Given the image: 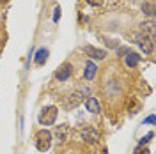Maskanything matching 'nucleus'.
<instances>
[{"label":"nucleus","instance_id":"14","mask_svg":"<svg viewBox=\"0 0 156 154\" xmlns=\"http://www.w3.org/2000/svg\"><path fill=\"white\" fill-rule=\"evenodd\" d=\"M142 11L146 12L147 16H153V14H154V4H153V2H146V4L142 5Z\"/></svg>","mask_w":156,"mask_h":154},{"label":"nucleus","instance_id":"8","mask_svg":"<svg viewBox=\"0 0 156 154\" xmlns=\"http://www.w3.org/2000/svg\"><path fill=\"white\" fill-rule=\"evenodd\" d=\"M85 53L90 55L92 58H105L107 57V51H105V50L94 48V46H85Z\"/></svg>","mask_w":156,"mask_h":154},{"label":"nucleus","instance_id":"18","mask_svg":"<svg viewBox=\"0 0 156 154\" xmlns=\"http://www.w3.org/2000/svg\"><path fill=\"white\" fill-rule=\"evenodd\" d=\"M135 154H149V151H147V149H142V147H138V149L135 151Z\"/></svg>","mask_w":156,"mask_h":154},{"label":"nucleus","instance_id":"21","mask_svg":"<svg viewBox=\"0 0 156 154\" xmlns=\"http://www.w3.org/2000/svg\"><path fill=\"white\" fill-rule=\"evenodd\" d=\"M0 2H5V0H0Z\"/></svg>","mask_w":156,"mask_h":154},{"label":"nucleus","instance_id":"9","mask_svg":"<svg viewBox=\"0 0 156 154\" xmlns=\"http://www.w3.org/2000/svg\"><path fill=\"white\" fill-rule=\"evenodd\" d=\"M124 57H126V66L129 69L135 68L136 64L140 62V55H138V53H135V51H128V55H124Z\"/></svg>","mask_w":156,"mask_h":154},{"label":"nucleus","instance_id":"5","mask_svg":"<svg viewBox=\"0 0 156 154\" xmlns=\"http://www.w3.org/2000/svg\"><path fill=\"white\" fill-rule=\"evenodd\" d=\"M82 138H83L85 142L94 144V142L99 140V133H98L96 129H92V128H85V129H82Z\"/></svg>","mask_w":156,"mask_h":154},{"label":"nucleus","instance_id":"15","mask_svg":"<svg viewBox=\"0 0 156 154\" xmlns=\"http://www.w3.org/2000/svg\"><path fill=\"white\" fill-rule=\"evenodd\" d=\"M151 138H153V133H147V136H146V138H142V140H140V147H142L144 144H147V142H149Z\"/></svg>","mask_w":156,"mask_h":154},{"label":"nucleus","instance_id":"10","mask_svg":"<svg viewBox=\"0 0 156 154\" xmlns=\"http://www.w3.org/2000/svg\"><path fill=\"white\" fill-rule=\"evenodd\" d=\"M85 106H87V112H90V114H98L99 112V103H98L96 97H87Z\"/></svg>","mask_w":156,"mask_h":154},{"label":"nucleus","instance_id":"20","mask_svg":"<svg viewBox=\"0 0 156 154\" xmlns=\"http://www.w3.org/2000/svg\"><path fill=\"white\" fill-rule=\"evenodd\" d=\"M119 55L122 57V55H128V48H121L119 50Z\"/></svg>","mask_w":156,"mask_h":154},{"label":"nucleus","instance_id":"6","mask_svg":"<svg viewBox=\"0 0 156 154\" xmlns=\"http://www.w3.org/2000/svg\"><path fill=\"white\" fill-rule=\"evenodd\" d=\"M68 135H69V128L66 124L57 126V128H55V138H57L58 144H64V142L68 140Z\"/></svg>","mask_w":156,"mask_h":154},{"label":"nucleus","instance_id":"4","mask_svg":"<svg viewBox=\"0 0 156 154\" xmlns=\"http://www.w3.org/2000/svg\"><path fill=\"white\" fill-rule=\"evenodd\" d=\"M71 73H73V66H71L69 62H66V64H62V66L58 68V71L55 73V78H57L58 82H66V80L71 76Z\"/></svg>","mask_w":156,"mask_h":154},{"label":"nucleus","instance_id":"12","mask_svg":"<svg viewBox=\"0 0 156 154\" xmlns=\"http://www.w3.org/2000/svg\"><path fill=\"white\" fill-rule=\"evenodd\" d=\"M46 60H48V50H44V48L37 50V53H36V64L37 66H43Z\"/></svg>","mask_w":156,"mask_h":154},{"label":"nucleus","instance_id":"1","mask_svg":"<svg viewBox=\"0 0 156 154\" xmlns=\"http://www.w3.org/2000/svg\"><path fill=\"white\" fill-rule=\"evenodd\" d=\"M37 119H39V124H43V126L55 124V119H57V108H55V106H44V108H41Z\"/></svg>","mask_w":156,"mask_h":154},{"label":"nucleus","instance_id":"3","mask_svg":"<svg viewBox=\"0 0 156 154\" xmlns=\"http://www.w3.org/2000/svg\"><path fill=\"white\" fill-rule=\"evenodd\" d=\"M135 39H136V44L144 50V53H151V51H153V39L149 37V36H146V34H138Z\"/></svg>","mask_w":156,"mask_h":154},{"label":"nucleus","instance_id":"11","mask_svg":"<svg viewBox=\"0 0 156 154\" xmlns=\"http://www.w3.org/2000/svg\"><path fill=\"white\" fill-rule=\"evenodd\" d=\"M96 71H98L96 64H94V62H87V64H85V71H83V75H85L87 80H92V78L96 76Z\"/></svg>","mask_w":156,"mask_h":154},{"label":"nucleus","instance_id":"13","mask_svg":"<svg viewBox=\"0 0 156 154\" xmlns=\"http://www.w3.org/2000/svg\"><path fill=\"white\" fill-rule=\"evenodd\" d=\"M142 27H144V30L151 36V39L154 37V21H153V19H151V21H147V23H144Z\"/></svg>","mask_w":156,"mask_h":154},{"label":"nucleus","instance_id":"19","mask_svg":"<svg viewBox=\"0 0 156 154\" xmlns=\"http://www.w3.org/2000/svg\"><path fill=\"white\" fill-rule=\"evenodd\" d=\"M153 122H154V115H151L146 119V124H153Z\"/></svg>","mask_w":156,"mask_h":154},{"label":"nucleus","instance_id":"16","mask_svg":"<svg viewBox=\"0 0 156 154\" xmlns=\"http://www.w3.org/2000/svg\"><path fill=\"white\" fill-rule=\"evenodd\" d=\"M87 4H90V5H101L103 4V0H85Z\"/></svg>","mask_w":156,"mask_h":154},{"label":"nucleus","instance_id":"7","mask_svg":"<svg viewBox=\"0 0 156 154\" xmlns=\"http://www.w3.org/2000/svg\"><path fill=\"white\" fill-rule=\"evenodd\" d=\"M85 94H89V89H82L80 92L71 94V96H69V103H68V105H69V106H76L78 103L83 99V96H85Z\"/></svg>","mask_w":156,"mask_h":154},{"label":"nucleus","instance_id":"2","mask_svg":"<svg viewBox=\"0 0 156 154\" xmlns=\"http://www.w3.org/2000/svg\"><path fill=\"white\" fill-rule=\"evenodd\" d=\"M50 145H51V133L46 131V129L39 131L37 135H36V147H37V151L46 152L50 149Z\"/></svg>","mask_w":156,"mask_h":154},{"label":"nucleus","instance_id":"17","mask_svg":"<svg viewBox=\"0 0 156 154\" xmlns=\"http://www.w3.org/2000/svg\"><path fill=\"white\" fill-rule=\"evenodd\" d=\"M60 18V7H55V14H53V21H58Z\"/></svg>","mask_w":156,"mask_h":154}]
</instances>
